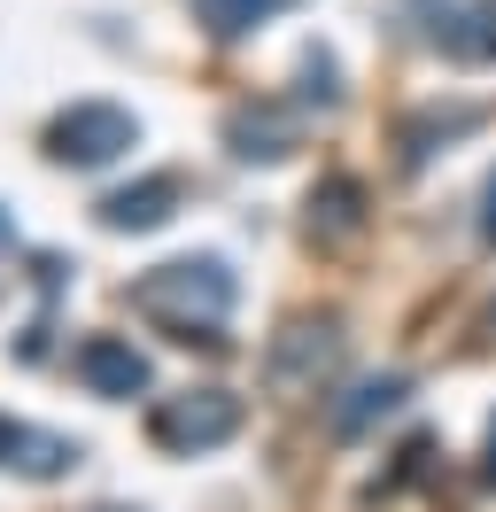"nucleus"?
<instances>
[{
    "instance_id": "7ed1b4c3",
    "label": "nucleus",
    "mask_w": 496,
    "mask_h": 512,
    "mask_svg": "<svg viewBox=\"0 0 496 512\" xmlns=\"http://www.w3.org/2000/svg\"><path fill=\"white\" fill-rule=\"evenodd\" d=\"M132 140H140V125L124 117L117 101H78V109H62L55 125H47V148H55V163H78V171L117 163Z\"/></svg>"
},
{
    "instance_id": "39448f33",
    "label": "nucleus",
    "mask_w": 496,
    "mask_h": 512,
    "mask_svg": "<svg viewBox=\"0 0 496 512\" xmlns=\"http://www.w3.org/2000/svg\"><path fill=\"white\" fill-rule=\"evenodd\" d=\"M78 381H86L93 396H140V388H148V357L132 350L124 334H93L86 350H78Z\"/></svg>"
},
{
    "instance_id": "20e7f679",
    "label": "nucleus",
    "mask_w": 496,
    "mask_h": 512,
    "mask_svg": "<svg viewBox=\"0 0 496 512\" xmlns=\"http://www.w3.org/2000/svg\"><path fill=\"white\" fill-rule=\"evenodd\" d=\"M341 357V334L334 326H287V342L272 350V388L279 396H303V388H318V373Z\"/></svg>"
},
{
    "instance_id": "ddd939ff",
    "label": "nucleus",
    "mask_w": 496,
    "mask_h": 512,
    "mask_svg": "<svg viewBox=\"0 0 496 512\" xmlns=\"http://www.w3.org/2000/svg\"><path fill=\"white\" fill-rule=\"evenodd\" d=\"M481 233H489V241H496V187H489V218H481Z\"/></svg>"
},
{
    "instance_id": "f03ea898",
    "label": "nucleus",
    "mask_w": 496,
    "mask_h": 512,
    "mask_svg": "<svg viewBox=\"0 0 496 512\" xmlns=\"http://www.w3.org/2000/svg\"><path fill=\"white\" fill-rule=\"evenodd\" d=\"M233 427H241V396H233V388H186V396H163L155 419H148V435L163 450H179V458L217 450Z\"/></svg>"
},
{
    "instance_id": "1a4fd4ad",
    "label": "nucleus",
    "mask_w": 496,
    "mask_h": 512,
    "mask_svg": "<svg viewBox=\"0 0 496 512\" xmlns=\"http://www.w3.org/2000/svg\"><path fill=\"white\" fill-rule=\"evenodd\" d=\"M310 233L318 241H357L365 233V187L357 179H326L310 194Z\"/></svg>"
},
{
    "instance_id": "423d86ee",
    "label": "nucleus",
    "mask_w": 496,
    "mask_h": 512,
    "mask_svg": "<svg viewBox=\"0 0 496 512\" xmlns=\"http://www.w3.org/2000/svg\"><path fill=\"white\" fill-rule=\"evenodd\" d=\"M179 210V179H140V187H117V194H101V225L109 233H155V225Z\"/></svg>"
},
{
    "instance_id": "4468645a",
    "label": "nucleus",
    "mask_w": 496,
    "mask_h": 512,
    "mask_svg": "<svg viewBox=\"0 0 496 512\" xmlns=\"http://www.w3.org/2000/svg\"><path fill=\"white\" fill-rule=\"evenodd\" d=\"M489 481H496V427H489Z\"/></svg>"
},
{
    "instance_id": "f8f14e48",
    "label": "nucleus",
    "mask_w": 496,
    "mask_h": 512,
    "mask_svg": "<svg viewBox=\"0 0 496 512\" xmlns=\"http://www.w3.org/2000/svg\"><path fill=\"white\" fill-rule=\"evenodd\" d=\"M287 0H194V16L210 24L217 39H241V32H256L264 16H279Z\"/></svg>"
},
{
    "instance_id": "9b49d317",
    "label": "nucleus",
    "mask_w": 496,
    "mask_h": 512,
    "mask_svg": "<svg viewBox=\"0 0 496 512\" xmlns=\"http://www.w3.org/2000/svg\"><path fill=\"white\" fill-rule=\"evenodd\" d=\"M403 396H411V381H403V373H372V381L349 388V404L334 412V427H341V435H365L372 419H380V412H396Z\"/></svg>"
},
{
    "instance_id": "9d476101",
    "label": "nucleus",
    "mask_w": 496,
    "mask_h": 512,
    "mask_svg": "<svg viewBox=\"0 0 496 512\" xmlns=\"http://www.w3.org/2000/svg\"><path fill=\"white\" fill-rule=\"evenodd\" d=\"M225 140H233V156H241V163H279L295 132H287L279 109H233V117H225Z\"/></svg>"
},
{
    "instance_id": "0eeeda50",
    "label": "nucleus",
    "mask_w": 496,
    "mask_h": 512,
    "mask_svg": "<svg viewBox=\"0 0 496 512\" xmlns=\"http://www.w3.org/2000/svg\"><path fill=\"white\" fill-rule=\"evenodd\" d=\"M0 466H16V474H31V481H55V474L78 466V450L62 443V435H39V427L0 412Z\"/></svg>"
},
{
    "instance_id": "2eb2a0df",
    "label": "nucleus",
    "mask_w": 496,
    "mask_h": 512,
    "mask_svg": "<svg viewBox=\"0 0 496 512\" xmlns=\"http://www.w3.org/2000/svg\"><path fill=\"white\" fill-rule=\"evenodd\" d=\"M0 233H8V218H0Z\"/></svg>"
},
{
    "instance_id": "6e6552de",
    "label": "nucleus",
    "mask_w": 496,
    "mask_h": 512,
    "mask_svg": "<svg viewBox=\"0 0 496 512\" xmlns=\"http://www.w3.org/2000/svg\"><path fill=\"white\" fill-rule=\"evenodd\" d=\"M442 55L450 63H496V0H465V8H442Z\"/></svg>"
},
{
    "instance_id": "f257e3e1",
    "label": "nucleus",
    "mask_w": 496,
    "mask_h": 512,
    "mask_svg": "<svg viewBox=\"0 0 496 512\" xmlns=\"http://www.w3.org/2000/svg\"><path fill=\"white\" fill-rule=\"evenodd\" d=\"M132 311L155 319L171 342H225L217 319L233 311V272L217 264V256H179V264H155L148 280L132 288Z\"/></svg>"
}]
</instances>
